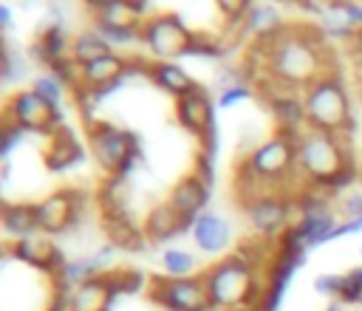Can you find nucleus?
I'll return each instance as SVG.
<instances>
[{"label":"nucleus","mask_w":362,"mask_h":311,"mask_svg":"<svg viewBox=\"0 0 362 311\" xmlns=\"http://www.w3.org/2000/svg\"><path fill=\"white\" fill-rule=\"evenodd\" d=\"M269 54V76L283 82L286 88H308L325 76V51L320 37L314 40L308 28L300 31H277L263 40Z\"/></svg>","instance_id":"1"},{"label":"nucleus","mask_w":362,"mask_h":311,"mask_svg":"<svg viewBox=\"0 0 362 311\" xmlns=\"http://www.w3.org/2000/svg\"><path fill=\"white\" fill-rule=\"evenodd\" d=\"M297 170L322 187H345L354 178V161L339 136L305 127L297 136Z\"/></svg>","instance_id":"2"},{"label":"nucleus","mask_w":362,"mask_h":311,"mask_svg":"<svg viewBox=\"0 0 362 311\" xmlns=\"http://www.w3.org/2000/svg\"><path fill=\"white\" fill-rule=\"evenodd\" d=\"M204 283L209 288L212 311H240V308H260V300L266 291L257 286V269L249 257L229 254L209 266L204 274Z\"/></svg>","instance_id":"3"},{"label":"nucleus","mask_w":362,"mask_h":311,"mask_svg":"<svg viewBox=\"0 0 362 311\" xmlns=\"http://www.w3.org/2000/svg\"><path fill=\"white\" fill-rule=\"evenodd\" d=\"M303 105H305V122L314 130H325L337 136L351 124V99L334 74H325L322 79L308 85L303 90Z\"/></svg>","instance_id":"4"},{"label":"nucleus","mask_w":362,"mask_h":311,"mask_svg":"<svg viewBox=\"0 0 362 311\" xmlns=\"http://www.w3.org/2000/svg\"><path fill=\"white\" fill-rule=\"evenodd\" d=\"M139 40L156 62H173L175 57L192 54L195 31H189L178 14H150L139 31Z\"/></svg>","instance_id":"5"},{"label":"nucleus","mask_w":362,"mask_h":311,"mask_svg":"<svg viewBox=\"0 0 362 311\" xmlns=\"http://www.w3.org/2000/svg\"><path fill=\"white\" fill-rule=\"evenodd\" d=\"M88 141L96 164L113 178L130 170L133 156H136V139L133 133L110 124V122H93L88 124Z\"/></svg>","instance_id":"6"},{"label":"nucleus","mask_w":362,"mask_h":311,"mask_svg":"<svg viewBox=\"0 0 362 311\" xmlns=\"http://www.w3.org/2000/svg\"><path fill=\"white\" fill-rule=\"evenodd\" d=\"M291 170H297V136L288 133L257 144L243 161V175L252 181H280Z\"/></svg>","instance_id":"7"},{"label":"nucleus","mask_w":362,"mask_h":311,"mask_svg":"<svg viewBox=\"0 0 362 311\" xmlns=\"http://www.w3.org/2000/svg\"><path fill=\"white\" fill-rule=\"evenodd\" d=\"M150 294L167 311H212L204 277H156Z\"/></svg>","instance_id":"8"},{"label":"nucleus","mask_w":362,"mask_h":311,"mask_svg":"<svg viewBox=\"0 0 362 311\" xmlns=\"http://www.w3.org/2000/svg\"><path fill=\"white\" fill-rule=\"evenodd\" d=\"M6 119L11 124H17L23 133H48V136H54L57 130H62L59 107L51 105L48 99H42L34 88L14 93V99L6 107Z\"/></svg>","instance_id":"9"},{"label":"nucleus","mask_w":362,"mask_h":311,"mask_svg":"<svg viewBox=\"0 0 362 311\" xmlns=\"http://www.w3.org/2000/svg\"><path fill=\"white\" fill-rule=\"evenodd\" d=\"M141 3L139 0H116L96 11V28L107 42H130L139 40V31L147 17H141Z\"/></svg>","instance_id":"10"},{"label":"nucleus","mask_w":362,"mask_h":311,"mask_svg":"<svg viewBox=\"0 0 362 311\" xmlns=\"http://www.w3.org/2000/svg\"><path fill=\"white\" fill-rule=\"evenodd\" d=\"M37 212V226L45 235H59L76 223L82 215V195L76 189H59L45 195L40 204H34Z\"/></svg>","instance_id":"11"},{"label":"nucleus","mask_w":362,"mask_h":311,"mask_svg":"<svg viewBox=\"0 0 362 311\" xmlns=\"http://www.w3.org/2000/svg\"><path fill=\"white\" fill-rule=\"evenodd\" d=\"M8 252H11V257H17L20 263H25V266H31V269H40V271H45V274H51V277H57V274L62 271V266L68 263V260L62 257V252L51 243L48 235H28V237H23V240H14V246H8Z\"/></svg>","instance_id":"12"},{"label":"nucleus","mask_w":362,"mask_h":311,"mask_svg":"<svg viewBox=\"0 0 362 311\" xmlns=\"http://www.w3.org/2000/svg\"><path fill=\"white\" fill-rule=\"evenodd\" d=\"M246 215H249L252 229L257 235H263V237L277 235L288 223V206L277 195H257V198H252L246 204Z\"/></svg>","instance_id":"13"},{"label":"nucleus","mask_w":362,"mask_h":311,"mask_svg":"<svg viewBox=\"0 0 362 311\" xmlns=\"http://www.w3.org/2000/svg\"><path fill=\"white\" fill-rule=\"evenodd\" d=\"M189 232H192L195 246H198L204 254H221V252H226L229 243H232V226H229L221 215H215V212H201V215L192 221Z\"/></svg>","instance_id":"14"},{"label":"nucleus","mask_w":362,"mask_h":311,"mask_svg":"<svg viewBox=\"0 0 362 311\" xmlns=\"http://www.w3.org/2000/svg\"><path fill=\"white\" fill-rule=\"evenodd\" d=\"M209 198V181L201 175H187L184 181L175 184V189L170 192V206L192 226V221L204 212V204Z\"/></svg>","instance_id":"15"},{"label":"nucleus","mask_w":362,"mask_h":311,"mask_svg":"<svg viewBox=\"0 0 362 311\" xmlns=\"http://www.w3.org/2000/svg\"><path fill=\"white\" fill-rule=\"evenodd\" d=\"M175 113H178V122H181L187 130H192V133H198V136L212 133V102H209V93H206L201 85H198L195 90L178 96Z\"/></svg>","instance_id":"16"},{"label":"nucleus","mask_w":362,"mask_h":311,"mask_svg":"<svg viewBox=\"0 0 362 311\" xmlns=\"http://www.w3.org/2000/svg\"><path fill=\"white\" fill-rule=\"evenodd\" d=\"M113 288L107 274H96L90 280H85L82 286L71 288L68 294V311H107L113 303Z\"/></svg>","instance_id":"17"},{"label":"nucleus","mask_w":362,"mask_h":311,"mask_svg":"<svg viewBox=\"0 0 362 311\" xmlns=\"http://www.w3.org/2000/svg\"><path fill=\"white\" fill-rule=\"evenodd\" d=\"M124 71H127V59L122 54H107V57H102V59L79 68V76H82V85L88 90L105 93V90H110L124 76Z\"/></svg>","instance_id":"18"},{"label":"nucleus","mask_w":362,"mask_h":311,"mask_svg":"<svg viewBox=\"0 0 362 311\" xmlns=\"http://www.w3.org/2000/svg\"><path fill=\"white\" fill-rule=\"evenodd\" d=\"M79 161H82V144L76 141V136L71 130H65V127L57 130L51 136L48 150H45V167L57 172V170H68V167H74Z\"/></svg>","instance_id":"19"},{"label":"nucleus","mask_w":362,"mask_h":311,"mask_svg":"<svg viewBox=\"0 0 362 311\" xmlns=\"http://www.w3.org/2000/svg\"><path fill=\"white\" fill-rule=\"evenodd\" d=\"M184 229H189V223L170 206V204H158V206H153L150 209V215H147V221H144V235L150 237V240H170V237H175L178 232H184Z\"/></svg>","instance_id":"20"},{"label":"nucleus","mask_w":362,"mask_h":311,"mask_svg":"<svg viewBox=\"0 0 362 311\" xmlns=\"http://www.w3.org/2000/svg\"><path fill=\"white\" fill-rule=\"evenodd\" d=\"M147 74H150V79H153L158 88H164V90L173 93V96H184V93H189V90L198 88V82H195L181 65H175V62H153V65L147 68Z\"/></svg>","instance_id":"21"},{"label":"nucleus","mask_w":362,"mask_h":311,"mask_svg":"<svg viewBox=\"0 0 362 311\" xmlns=\"http://www.w3.org/2000/svg\"><path fill=\"white\" fill-rule=\"evenodd\" d=\"M107 54H113V48L99 31H82L71 42V59H74L76 68H85V65L107 57Z\"/></svg>","instance_id":"22"},{"label":"nucleus","mask_w":362,"mask_h":311,"mask_svg":"<svg viewBox=\"0 0 362 311\" xmlns=\"http://www.w3.org/2000/svg\"><path fill=\"white\" fill-rule=\"evenodd\" d=\"M3 229L14 240H23V237L40 232L34 206H28V204H6L3 206Z\"/></svg>","instance_id":"23"},{"label":"nucleus","mask_w":362,"mask_h":311,"mask_svg":"<svg viewBox=\"0 0 362 311\" xmlns=\"http://www.w3.org/2000/svg\"><path fill=\"white\" fill-rule=\"evenodd\" d=\"M320 28H322V34H331V37H356L359 34V28H356V23H354V14H351V3L348 0H339L331 11H325L322 17H320Z\"/></svg>","instance_id":"24"},{"label":"nucleus","mask_w":362,"mask_h":311,"mask_svg":"<svg viewBox=\"0 0 362 311\" xmlns=\"http://www.w3.org/2000/svg\"><path fill=\"white\" fill-rule=\"evenodd\" d=\"M243 25H246V31L257 34L260 40H269V37H274L280 31L277 8H272V6H252L249 14L243 17Z\"/></svg>","instance_id":"25"},{"label":"nucleus","mask_w":362,"mask_h":311,"mask_svg":"<svg viewBox=\"0 0 362 311\" xmlns=\"http://www.w3.org/2000/svg\"><path fill=\"white\" fill-rule=\"evenodd\" d=\"M195 254L187 249H164L161 252V269L164 277H195Z\"/></svg>","instance_id":"26"},{"label":"nucleus","mask_w":362,"mask_h":311,"mask_svg":"<svg viewBox=\"0 0 362 311\" xmlns=\"http://www.w3.org/2000/svg\"><path fill=\"white\" fill-rule=\"evenodd\" d=\"M105 229H107V237L113 246H122V249H136L141 246V235L136 232V226L124 218H107L105 221Z\"/></svg>","instance_id":"27"},{"label":"nucleus","mask_w":362,"mask_h":311,"mask_svg":"<svg viewBox=\"0 0 362 311\" xmlns=\"http://www.w3.org/2000/svg\"><path fill=\"white\" fill-rule=\"evenodd\" d=\"M31 88H34L42 99H48L51 105L59 107V102H62V79H59L57 74H42V76H37Z\"/></svg>","instance_id":"28"},{"label":"nucleus","mask_w":362,"mask_h":311,"mask_svg":"<svg viewBox=\"0 0 362 311\" xmlns=\"http://www.w3.org/2000/svg\"><path fill=\"white\" fill-rule=\"evenodd\" d=\"M362 300V266L342 274L339 283V303H359Z\"/></svg>","instance_id":"29"},{"label":"nucleus","mask_w":362,"mask_h":311,"mask_svg":"<svg viewBox=\"0 0 362 311\" xmlns=\"http://www.w3.org/2000/svg\"><path fill=\"white\" fill-rule=\"evenodd\" d=\"M215 6H218V11L229 23H238V20H243L249 14V8L255 6V0H215Z\"/></svg>","instance_id":"30"},{"label":"nucleus","mask_w":362,"mask_h":311,"mask_svg":"<svg viewBox=\"0 0 362 311\" xmlns=\"http://www.w3.org/2000/svg\"><path fill=\"white\" fill-rule=\"evenodd\" d=\"M246 96H249L246 82H223V90H221L218 102H221L223 107H229V105H235V102H240V99H246Z\"/></svg>","instance_id":"31"},{"label":"nucleus","mask_w":362,"mask_h":311,"mask_svg":"<svg viewBox=\"0 0 362 311\" xmlns=\"http://www.w3.org/2000/svg\"><path fill=\"white\" fill-rule=\"evenodd\" d=\"M339 283H342L339 274H320L314 280V291L325 294V297H339Z\"/></svg>","instance_id":"32"},{"label":"nucleus","mask_w":362,"mask_h":311,"mask_svg":"<svg viewBox=\"0 0 362 311\" xmlns=\"http://www.w3.org/2000/svg\"><path fill=\"white\" fill-rule=\"evenodd\" d=\"M339 212H342L348 221L359 218V215H362V192H354V195H348V198L339 204Z\"/></svg>","instance_id":"33"},{"label":"nucleus","mask_w":362,"mask_h":311,"mask_svg":"<svg viewBox=\"0 0 362 311\" xmlns=\"http://www.w3.org/2000/svg\"><path fill=\"white\" fill-rule=\"evenodd\" d=\"M297 3H300L305 11H311V14L322 17V14H325V11H331V8H334L339 0H297Z\"/></svg>","instance_id":"34"},{"label":"nucleus","mask_w":362,"mask_h":311,"mask_svg":"<svg viewBox=\"0 0 362 311\" xmlns=\"http://www.w3.org/2000/svg\"><path fill=\"white\" fill-rule=\"evenodd\" d=\"M0 23H3V28H11V11H8V6H0Z\"/></svg>","instance_id":"35"},{"label":"nucleus","mask_w":362,"mask_h":311,"mask_svg":"<svg viewBox=\"0 0 362 311\" xmlns=\"http://www.w3.org/2000/svg\"><path fill=\"white\" fill-rule=\"evenodd\" d=\"M85 3H88V6L93 8V14H96V11H102L105 6H110V3H116V0H85Z\"/></svg>","instance_id":"36"},{"label":"nucleus","mask_w":362,"mask_h":311,"mask_svg":"<svg viewBox=\"0 0 362 311\" xmlns=\"http://www.w3.org/2000/svg\"><path fill=\"white\" fill-rule=\"evenodd\" d=\"M356 45H359V54H362V31L356 34Z\"/></svg>","instance_id":"37"},{"label":"nucleus","mask_w":362,"mask_h":311,"mask_svg":"<svg viewBox=\"0 0 362 311\" xmlns=\"http://www.w3.org/2000/svg\"><path fill=\"white\" fill-rule=\"evenodd\" d=\"M240 311H257V308H240Z\"/></svg>","instance_id":"38"}]
</instances>
